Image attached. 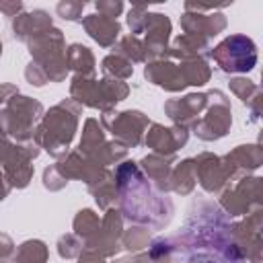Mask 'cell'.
Returning a JSON list of instances; mask_svg holds the SVG:
<instances>
[{"label": "cell", "instance_id": "1", "mask_svg": "<svg viewBox=\"0 0 263 263\" xmlns=\"http://www.w3.org/2000/svg\"><path fill=\"white\" fill-rule=\"evenodd\" d=\"M187 263H220L218 259H214L212 255H205V253H199V255H193Z\"/></svg>", "mask_w": 263, "mask_h": 263}]
</instances>
